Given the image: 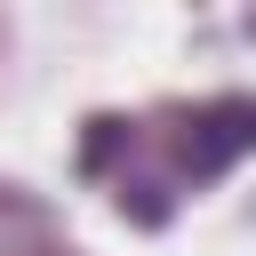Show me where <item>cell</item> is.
Segmentation results:
<instances>
[{
  "mask_svg": "<svg viewBox=\"0 0 256 256\" xmlns=\"http://www.w3.org/2000/svg\"><path fill=\"white\" fill-rule=\"evenodd\" d=\"M184 128H192V136H184V176H216V168H232L240 152H256V104H248V96L208 104V112H192Z\"/></svg>",
  "mask_w": 256,
  "mask_h": 256,
  "instance_id": "obj_1",
  "label": "cell"
}]
</instances>
